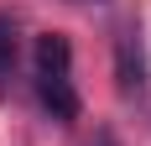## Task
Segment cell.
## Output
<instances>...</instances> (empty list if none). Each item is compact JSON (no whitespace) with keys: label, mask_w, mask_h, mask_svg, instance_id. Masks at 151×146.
Wrapping results in <instances>:
<instances>
[{"label":"cell","mask_w":151,"mask_h":146,"mask_svg":"<svg viewBox=\"0 0 151 146\" xmlns=\"http://www.w3.org/2000/svg\"><path fill=\"white\" fill-rule=\"evenodd\" d=\"M37 99L52 110V120H78L73 47H68V37H58V31L37 37Z\"/></svg>","instance_id":"obj_1"},{"label":"cell","mask_w":151,"mask_h":146,"mask_svg":"<svg viewBox=\"0 0 151 146\" xmlns=\"http://www.w3.org/2000/svg\"><path fill=\"white\" fill-rule=\"evenodd\" d=\"M115 73H120V94H141V89H146V63H141V47H136L130 31H125L120 47H115Z\"/></svg>","instance_id":"obj_2"},{"label":"cell","mask_w":151,"mask_h":146,"mask_svg":"<svg viewBox=\"0 0 151 146\" xmlns=\"http://www.w3.org/2000/svg\"><path fill=\"white\" fill-rule=\"evenodd\" d=\"M11 68H16V21L0 16V78H11Z\"/></svg>","instance_id":"obj_3"},{"label":"cell","mask_w":151,"mask_h":146,"mask_svg":"<svg viewBox=\"0 0 151 146\" xmlns=\"http://www.w3.org/2000/svg\"><path fill=\"white\" fill-rule=\"evenodd\" d=\"M89 146H120V141H115V131L104 125V131H94V141H89Z\"/></svg>","instance_id":"obj_4"}]
</instances>
